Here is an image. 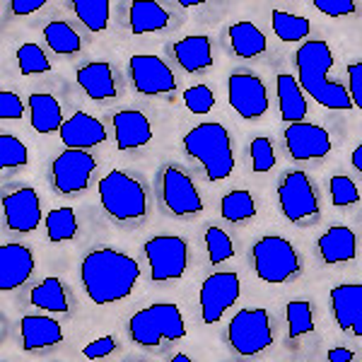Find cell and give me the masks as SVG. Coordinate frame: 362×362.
<instances>
[{
  "label": "cell",
  "instance_id": "6da1fadb",
  "mask_svg": "<svg viewBox=\"0 0 362 362\" xmlns=\"http://www.w3.org/2000/svg\"><path fill=\"white\" fill-rule=\"evenodd\" d=\"M80 280H83L87 297L95 305H114V302L131 297L140 280V266L124 251L102 247L90 251L83 259Z\"/></svg>",
  "mask_w": 362,
  "mask_h": 362
},
{
  "label": "cell",
  "instance_id": "7a4b0ae2",
  "mask_svg": "<svg viewBox=\"0 0 362 362\" xmlns=\"http://www.w3.org/2000/svg\"><path fill=\"white\" fill-rule=\"evenodd\" d=\"M297 66V83L317 104L331 112H350L353 99L346 85L331 80L334 68V54L326 42H305L295 54Z\"/></svg>",
  "mask_w": 362,
  "mask_h": 362
},
{
  "label": "cell",
  "instance_id": "3957f363",
  "mask_svg": "<svg viewBox=\"0 0 362 362\" xmlns=\"http://www.w3.org/2000/svg\"><path fill=\"white\" fill-rule=\"evenodd\" d=\"M184 150L206 169L208 181H223L235 169V153L227 128L218 121L198 124L194 131L184 136Z\"/></svg>",
  "mask_w": 362,
  "mask_h": 362
},
{
  "label": "cell",
  "instance_id": "277c9868",
  "mask_svg": "<svg viewBox=\"0 0 362 362\" xmlns=\"http://www.w3.org/2000/svg\"><path fill=\"white\" fill-rule=\"evenodd\" d=\"M128 336L143 348H157L165 341H181L186 336L184 314L172 302H157L133 314L128 321Z\"/></svg>",
  "mask_w": 362,
  "mask_h": 362
},
{
  "label": "cell",
  "instance_id": "5b68a950",
  "mask_svg": "<svg viewBox=\"0 0 362 362\" xmlns=\"http://www.w3.org/2000/svg\"><path fill=\"white\" fill-rule=\"evenodd\" d=\"M99 201L109 218L119 223H133L148 213V196L138 179L128 177L121 169H112L107 177L99 179Z\"/></svg>",
  "mask_w": 362,
  "mask_h": 362
},
{
  "label": "cell",
  "instance_id": "8992f818",
  "mask_svg": "<svg viewBox=\"0 0 362 362\" xmlns=\"http://www.w3.org/2000/svg\"><path fill=\"white\" fill-rule=\"evenodd\" d=\"M251 261H254V271L259 280L268 285H283L290 278L300 273V254L285 237L268 235L261 237L259 242L251 247Z\"/></svg>",
  "mask_w": 362,
  "mask_h": 362
},
{
  "label": "cell",
  "instance_id": "52a82bcc",
  "mask_svg": "<svg viewBox=\"0 0 362 362\" xmlns=\"http://www.w3.org/2000/svg\"><path fill=\"white\" fill-rule=\"evenodd\" d=\"M227 341L232 350L244 358L264 353L273 346V326L266 309H242L232 317L227 326Z\"/></svg>",
  "mask_w": 362,
  "mask_h": 362
},
{
  "label": "cell",
  "instance_id": "ba28073f",
  "mask_svg": "<svg viewBox=\"0 0 362 362\" xmlns=\"http://www.w3.org/2000/svg\"><path fill=\"white\" fill-rule=\"evenodd\" d=\"M145 256L150 261V278L155 283L184 278L189 268V244L177 235H157L148 239Z\"/></svg>",
  "mask_w": 362,
  "mask_h": 362
},
{
  "label": "cell",
  "instance_id": "9c48e42d",
  "mask_svg": "<svg viewBox=\"0 0 362 362\" xmlns=\"http://www.w3.org/2000/svg\"><path fill=\"white\" fill-rule=\"evenodd\" d=\"M278 201L283 215L290 223H307L319 215V196L312 179L305 172H290L280 179Z\"/></svg>",
  "mask_w": 362,
  "mask_h": 362
},
{
  "label": "cell",
  "instance_id": "30bf717a",
  "mask_svg": "<svg viewBox=\"0 0 362 362\" xmlns=\"http://www.w3.org/2000/svg\"><path fill=\"white\" fill-rule=\"evenodd\" d=\"M239 295H242V280H239L237 273L220 271L208 276L201 285V293H198L203 321L206 324H218L225 317L227 309L237 305Z\"/></svg>",
  "mask_w": 362,
  "mask_h": 362
},
{
  "label": "cell",
  "instance_id": "8fae6325",
  "mask_svg": "<svg viewBox=\"0 0 362 362\" xmlns=\"http://www.w3.org/2000/svg\"><path fill=\"white\" fill-rule=\"evenodd\" d=\"M128 73H131L133 87L140 95H172L177 90V78L172 68L155 54H136L128 61Z\"/></svg>",
  "mask_w": 362,
  "mask_h": 362
},
{
  "label": "cell",
  "instance_id": "7c38bea8",
  "mask_svg": "<svg viewBox=\"0 0 362 362\" xmlns=\"http://www.w3.org/2000/svg\"><path fill=\"white\" fill-rule=\"evenodd\" d=\"M227 99L230 107L247 121L261 119L271 104L264 80L254 73H232L227 80Z\"/></svg>",
  "mask_w": 362,
  "mask_h": 362
},
{
  "label": "cell",
  "instance_id": "4fadbf2b",
  "mask_svg": "<svg viewBox=\"0 0 362 362\" xmlns=\"http://www.w3.org/2000/svg\"><path fill=\"white\" fill-rule=\"evenodd\" d=\"M95 169L97 162L87 150H63L51 165L56 191L61 196L80 194V191L87 189Z\"/></svg>",
  "mask_w": 362,
  "mask_h": 362
},
{
  "label": "cell",
  "instance_id": "5bb4252c",
  "mask_svg": "<svg viewBox=\"0 0 362 362\" xmlns=\"http://www.w3.org/2000/svg\"><path fill=\"white\" fill-rule=\"evenodd\" d=\"M160 186H162V201L169 208V213L186 218V215H196L203 210V198L198 194L196 184L181 169L165 167V172L160 177Z\"/></svg>",
  "mask_w": 362,
  "mask_h": 362
},
{
  "label": "cell",
  "instance_id": "9a60e30c",
  "mask_svg": "<svg viewBox=\"0 0 362 362\" xmlns=\"http://www.w3.org/2000/svg\"><path fill=\"white\" fill-rule=\"evenodd\" d=\"M285 148L297 162L321 160L331 153V136L326 128L300 121L285 128Z\"/></svg>",
  "mask_w": 362,
  "mask_h": 362
},
{
  "label": "cell",
  "instance_id": "2e32d148",
  "mask_svg": "<svg viewBox=\"0 0 362 362\" xmlns=\"http://www.w3.org/2000/svg\"><path fill=\"white\" fill-rule=\"evenodd\" d=\"M3 213L5 223L13 232H34L42 223V201H39L34 189H17L15 194H8L3 198Z\"/></svg>",
  "mask_w": 362,
  "mask_h": 362
},
{
  "label": "cell",
  "instance_id": "e0dca14e",
  "mask_svg": "<svg viewBox=\"0 0 362 362\" xmlns=\"http://www.w3.org/2000/svg\"><path fill=\"white\" fill-rule=\"evenodd\" d=\"M34 268H37V264H34L32 249L17 242L3 244L0 247V290L10 293V290L25 285L32 278Z\"/></svg>",
  "mask_w": 362,
  "mask_h": 362
},
{
  "label": "cell",
  "instance_id": "ac0fdd59",
  "mask_svg": "<svg viewBox=\"0 0 362 362\" xmlns=\"http://www.w3.org/2000/svg\"><path fill=\"white\" fill-rule=\"evenodd\" d=\"M331 309L341 331L362 338V285L346 283L331 290Z\"/></svg>",
  "mask_w": 362,
  "mask_h": 362
},
{
  "label": "cell",
  "instance_id": "d6986e66",
  "mask_svg": "<svg viewBox=\"0 0 362 362\" xmlns=\"http://www.w3.org/2000/svg\"><path fill=\"white\" fill-rule=\"evenodd\" d=\"M58 133H61V143L68 150H90L107 140V128H104V124L87 112L73 114Z\"/></svg>",
  "mask_w": 362,
  "mask_h": 362
},
{
  "label": "cell",
  "instance_id": "ffe728a7",
  "mask_svg": "<svg viewBox=\"0 0 362 362\" xmlns=\"http://www.w3.org/2000/svg\"><path fill=\"white\" fill-rule=\"evenodd\" d=\"M114 140L119 150H138L153 140V126L150 119L143 112H133V109H124V112L114 114Z\"/></svg>",
  "mask_w": 362,
  "mask_h": 362
},
{
  "label": "cell",
  "instance_id": "44dd1931",
  "mask_svg": "<svg viewBox=\"0 0 362 362\" xmlns=\"http://www.w3.org/2000/svg\"><path fill=\"white\" fill-rule=\"evenodd\" d=\"M319 254L326 266H338L355 261L358 256V237L346 225H334L319 237Z\"/></svg>",
  "mask_w": 362,
  "mask_h": 362
},
{
  "label": "cell",
  "instance_id": "7402d4cb",
  "mask_svg": "<svg viewBox=\"0 0 362 362\" xmlns=\"http://www.w3.org/2000/svg\"><path fill=\"white\" fill-rule=\"evenodd\" d=\"M20 336L25 350H42V348L58 346L63 341V326L54 317L27 314L20 321Z\"/></svg>",
  "mask_w": 362,
  "mask_h": 362
},
{
  "label": "cell",
  "instance_id": "603a6c76",
  "mask_svg": "<svg viewBox=\"0 0 362 362\" xmlns=\"http://www.w3.org/2000/svg\"><path fill=\"white\" fill-rule=\"evenodd\" d=\"M78 85L83 92L95 102H104V99L116 97V83H114V70L107 61H92L78 70L75 75Z\"/></svg>",
  "mask_w": 362,
  "mask_h": 362
},
{
  "label": "cell",
  "instance_id": "cb8c5ba5",
  "mask_svg": "<svg viewBox=\"0 0 362 362\" xmlns=\"http://www.w3.org/2000/svg\"><path fill=\"white\" fill-rule=\"evenodd\" d=\"M174 58L186 73H201L213 66V44L206 34H189L174 44Z\"/></svg>",
  "mask_w": 362,
  "mask_h": 362
},
{
  "label": "cell",
  "instance_id": "d4e9b609",
  "mask_svg": "<svg viewBox=\"0 0 362 362\" xmlns=\"http://www.w3.org/2000/svg\"><path fill=\"white\" fill-rule=\"evenodd\" d=\"M276 92H278V104H280V116H283V121H288V126L305 121V116L309 112L307 99H305V90L300 87L295 75L278 73Z\"/></svg>",
  "mask_w": 362,
  "mask_h": 362
},
{
  "label": "cell",
  "instance_id": "484cf974",
  "mask_svg": "<svg viewBox=\"0 0 362 362\" xmlns=\"http://www.w3.org/2000/svg\"><path fill=\"white\" fill-rule=\"evenodd\" d=\"M29 121H32V128L37 133H54L63 128V109L61 102L49 95V92H32L29 97Z\"/></svg>",
  "mask_w": 362,
  "mask_h": 362
},
{
  "label": "cell",
  "instance_id": "4316f807",
  "mask_svg": "<svg viewBox=\"0 0 362 362\" xmlns=\"http://www.w3.org/2000/svg\"><path fill=\"white\" fill-rule=\"evenodd\" d=\"M169 27V13L155 0H136L131 3V32L153 34Z\"/></svg>",
  "mask_w": 362,
  "mask_h": 362
},
{
  "label": "cell",
  "instance_id": "83f0119b",
  "mask_svg": "<svg viewBox=\"0 0 362 362\" xmlns=\"http://www.w3.org/2000/svg\"><path fill=\"white\" fill-rule=\"evenodd\" d=\"M230 44H232V51L239 56V58H256L259 54L266 51V34L261 32L254 22H235L230 29Z\"/></svg>",
  "mask_w": 362,
  "mask_h": 362
},
{
  "label": "cell",
  "instance_id": "f1b7e54d",
  "mask_svg": "<svg viewBox=\"0 0 362 362\" xmlns=\"http://www.w3.org/2000/svg\"><path fill=\"white\" fill-rule=\"evenodd\" d=\"M34 307L44 309V312H51V314H66L70 309V302H68V293L63 288V283L58 280L56 276H49L44 278L37 288L32 290L29 295Z\"/></svg>",
  "mask_w": 362,
  "mask_h": 362
},
{
  "label": "cell",
  "instance_id": "f546056e",
  "mask_svg": "<svg viewBox=\"0 0 362 362\" xmlns=\"http://www.w3.org/2000/svg\"><path fill=\"white\" fill-rule=\"evenodd\" d=\"M44 39L54 54L78 56L80 49H83V39H80V34L75 32L68 22H61V20L49 22V25L44 27Z\"/></svg>",
  "mask_w": 362,
  "mask_h": 362
},
{
  "label": "cell",
  "instance_id": "4dcf8cb0",
  "mask_svg": "<svg viewBox=\"0 0 362 362\" xmlns=\"http://www.w3.org/2000/svg\"><path fill=\"white\" fill-rule=\"evenodd\" d=\"M271 25L273 32L278 34L280 42L297 44L305 42L309 34V20L307 17L293 15V13H283V10H273L271 13Z\"/></svg>",
  "mask_w": 362,
  "mask_h": 362
},
{
  "label": "cell",
  "instance_id": "1f68e13d",
  "mask_svg": "<svg viewBox=\"0 0 362 362\" xmlns=\"http://www.w3.org/2000/svg\"><path fill=\"white\" fill-rule=\"evenodd\" d=\"M73 13L78 20L90 29V32H104L109 27V13H112V3L109 0H75Z\"/></svg>",
  "mask_w": 362,
  "mask_h": 362
},
{
  "label": "cell",
  "instance_id": "d6a6232c",
  "mask_svg": "<svg viewBox=\"0 0 362 362\" xmlns=\"http://www.w3.org/2000/svg\"><path fill=\"white\" fill-rule=\"evenodd\" d=\"M220 215L227 223H244L256 215V203L254 196L247 189H235L230 194H225L223 203H220Z\"/></svg>",
  "mask_w": 362,
  "mask_h": 362
},
{
  "label": "cell",
  "instance_id": "836d02e7",
  "mask_svg": "<svg viewBox=\"0 0 362 362\" xmlns=\"http://www.w3.org/2000/svg\"><path fill=\"white\" fill-rule=\"evenodd\" d=\"M46 235L54 244L61 242H70L75 235H78V218H75V210L63 206V208H54L49 215H46Z\"/></svg>",
  "mask_w": 362,
  "mask_h": 362
},
{
  "label": "cell",
  "instance_id": "e575fe53",
  "mask_svg": "<svg viewBox=\"0 0 362 362\" xmlns=\"http://www.w3.org/2000/svg\"><path fill=\"white\" fill-rule=\"evenodd\" d=\"M285 319H288V336L302 338L314 331V309L307 300H293L285 307Z\"/></svg>",
  "mask_w": 362,
  "mask_h": 362
},
{
  "label": "cell",
  "instance_id": "d590c367",
  "mask_svg": "<svg viewBox=\"0 0 362 362\" xmlns=\"http://www.w3.org/2000/svg\"><path fill=\"white\" fill-rule=\"evenodd\" d=\"M206 247L213 266L225 264V261H230L235 256V244H232L230 235L225 230H220V227H208L206 230Z\"/></svg>",
  "mask_w": 362,
  "mask_h": 362
},
{
  "label": "cell",
  "instance_id": "8d00e7d4",
  "mask_svg": "<svg viewBox=\"0 0 362 362\" xmlns=\"http://www.w3.org/2000/svg\"><path fill=\"white\" fill-rule=\"evenodd\" d=\"M17 66L22 75H42L51 70V61L46 58L42 46L37 44H22L17 49Z\"/></svg>",
  "mask_w": 362,
  "mask_h": 362
},
{
  "label": "cell",
  "instance_id": "74e56055",
  "mask_svg": "<svg viewBox=\"0 0 362 362\" xmlns=\"http://www.w3.org/2000/svg\"><path fill=\"white\" fill-rule=\"evenodd\" d=\"M29 165V150L20 138L3 133L0 136V167L3 169H17Z\"/></svg>",
  "mask_w": 362,
  "mask_h": 362
},
{
  "label": "cell",
  "instance_id": "f35d334b",
  "mask_svg": "<svg viewBox=\"0 0 362 362\" xmlns=\"http://www.w3.org/2000/svg\"><path fill=\"white\" fill-rule=\"evenodd\" d=\"M329 191H331V203H334L336 208H346V206H353V203L360 201L358 184H355L350 177H346V174L331 177Z\"/></svg>",
  "mask_w": 362,
  "mask_h": 362
},
{
  "label": "cell",
  "instance_id": "ab89813d",
  "mask_svg": "<svg viewBox=\"0 0 362 362\" xmlns=\"http://www.w3.org/2000/svg\"><path fill=\"white\" fill-rule=\"evenodd\" d=\"M249 155H251V169H254L256 174H266L276 167V150H273L271 140L264 136L251 140Z\"/></svg>",
  "mask_w": 362,
  "mask_h": 362
},
{
  "label": "cell",
  "instance_id": "60d3db41",
  "mask_svg": "<svg viewBox=\"0 0 362 362\" xmlns=\"http://www.w3.org/2000/svg\"><path fill=\"white\" fill-rule=\"evenodd\" d=\"M184 104L191 114H208L215 107V95L208 85H194L184 92Z\"/></svg>",
  "mask_w": 362,
  "mask_h": 362
},
{
  "label": "cell",
  "instance_id": "b9f144b4",
  "mask_svg": "<svg viewBox=\"0 0 362 362\" xmlns=\"http://www.w3.org/2000/svg\"><path fill=\"white\" fill-rule=\"evenodd\" d=\"M314 8L329 17H346L358 10L355 0H314Z\"/></svg>",
  "mask_w": 362,
  "mask_h": 362
},
{
  "label": "cell",
  "instance_id": "7bdbcfd3",
  "mask_svg": "<svg viewBox=\"0 0 362 362\" xmlns=\"http://www.w3.org/2000/svg\"><path fill=\"white\" fill-rule=\"evenodd\" d=\"M25 116V104L15 92H0V119L20 121Z\"/></svg>",
  "mask_w": 362,
  "mask_h": 362
},
{
  "label": "cell",
  "instance_id": "ee69618b",
  "mask_svg": "<svg viewBox=\"0 0 362 362\" xmlns=\"http://www.w3.org/2000/svg\"><path fill=\"white\" fill-rule=\"evenodd\" d=\"M116 346H119V343H116L114 336H102V338H97V341L87 343L83 355L87 360H102V358H109L116 350Z\"/></svg>",
  "mask_w": 362,
  "mask_h": 362
},
{
  "label": "cell",
  "instance_id": "f6af8a7d",
  "mask_svg": "<svg viewBox=\"0 0 362 362\" xmlns=\"http://www.w3.org/2000/svg\"><path fill=\"white\" fill-rule=\"evenodd\" d=\"M348 92L350 99H353V107H358L362 112V61L348 66Z\"/></svg>",
  "mask_w": 362,
  "mask_h": 362
},
{
  "label": "cell",
  "instance_id": "bcb514c9",
  "mask_svg": "<svg viewBox=\"0 0 362 362\" xmlns=\"http://www.w3.org/2000/svg\"><path fill=\"white\" fill-rule=\"evenodd\" d=\"M46 5V0H13L10 8H13L15 15H32L37 10H42Z\"/></svg>",
  "mask_w": 362,
  "mask_h": 362
},
{
  "label": "cell",
  "instance_id": "7dc6e473",
  "mask_svg": "<svg viewBox=\"0 0 362 362\" xmlns=\"http://www.w3.org/2000/svg\"><path fill=\"white\" fill-rule=\"evenodd\" d=\"M355 355L348 348H331L329 350V362H350Z\"/></svg>",
  "mask_w": 362,
  "mask_h": 362
},
{
  "label": "cell",
  "instance_id": "c3c4849f",
  "mask_svg": "<svg viewBox=\"0 0 362 362\" xmlns=\"http://www.w3.org/2000/svg\"><path fill=\"white\" fill-rule=\"evenodd\" d=\"M350 162H353V167L358 169V172H362V143L353 150V155H350Z\"/></svg>",
  "mask_w": 362,
  "mask_h": 362
},
{
  "label": "cell",
  "instance_id": "681fc988",
  "mask_svg": "<svg viewBox=\"0 0 362 362\" xmlns=\"http://www.w3.org/2000/svg\"><path fill=\"white\" fill-rule=\"evenodd\" d=\"M181 8H196V5H201V0H179Z\"/></svg>",
  "mask_w": 362,
  "mask_h": 362
},
{
  "label": "cell",
  "instance_id": "f907efd6",
  "mask_svg": "<svg viewBox=\"0 0 362 362\" xmlns=\"http://www.w3.org/2000/svg\"><path fill=\"white\" fill-rule=\"evenodd\" d=\"M172 362H194V360H191L189 355H184V353H177V355L172 358Z\"/></svg>",
  "mask_w": 362,
  "mask_h": 362
}]
</instances>
